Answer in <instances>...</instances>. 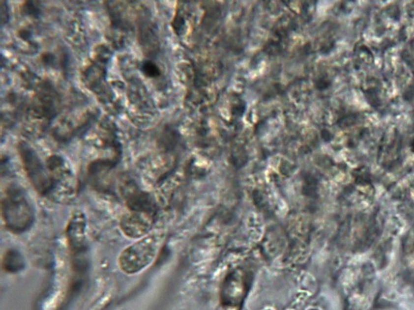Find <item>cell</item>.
<instances>
[{"instance_id": "obj_4", "label": "cell", "mask_w": 414, "mask_h": 310, "mask_svg": "<svg viewBox=\"0 0 414 310\" xmlns=\"http://www.w3.org/2000/svg\"><path fill=\"white\" fill-rule=\"evenodd\" d=\"M154 221L153 214L129 211L121 218L119 227L126 237L132 239H140L149 234Z\"/></svg>"}, {"instance_id": "obj_7", "label": "cell", "mask_w": 414, "mask_h": 310, "mask_svg": "<svg viewBox=\"0 0 414 310\" xmlns=\"http://www.w3.org/2000/svg\"><path fill=\"white\" fill-rule=\"evenodd\" d=\"M2 265L4 271L8 273H17L21 271L25 266L24 258L19 251L10 249L3 255Z\"/></svg>"}, {"instance_id": "obj_9", "label": "cell", "mask_w": 414, "mask_h": 310, "mask_svg": "<svg viewBox=\"0 0 414 310\" xmlns=\"http://www.w3.org/2000/svg\"><path fill=\"white\" fill-rule=\"evenodd\" d=\"M39 2H34V1H26L23 5V12L24 14L29 16H34L37 17L39 14L40 8L39 6L37 5Z\"/></svg>"}, {"instance_id": "obj_8", "label": "cell", "mask_w": 414, "mask_h": 310, "mask_svg": "<svg viewBox=\"0 0 414 310\" xmlns=\"http://www.w3.org/2000/svg\"><path fill=\"white\" fill-rule=\"evenodd\" d=\"M141 70L143 73L145 74V76H148V77L155 78V77L160 76L161 71L159 68L157 67V65L151 60H146L143 63Z\"/></svg>"}, {"instance_id": "obj_11", "label": "cell", "mask_w": 414, "mask_h": 310, "mask_svg": "<svg viewBox=\"0 0 414 310\" xmlns=\"http://www.w3.org/2000/svg\"><path fill=\"white\" fill-rule=\"evenodd\" d=\"M413 146H414V145H413Z\"/></svg>"}, {"instance_id": "obj_2", "label": "cell", "mask_w": 414, "mask_h": 310, "mask_svg": "<svg viewBox=\"0 0 414 310\" xmlns=\"http://www.w3.org/2000/svg\"><path fill=\"white\" fill-rule=\"evenodd\" d=\"M162 239V235L153 232L125 248L118 257L121 271L128 275H134L145 270L154 260Z\"/></svg>"}, {"instance_id": "obj_6", "label": "cell", "mask_w": 414, "mask_h": 310, "mask_svg": "<svg viewBox=\"0 0 414 310\" xmlns=\"http://www.w3.org/2000/svg\"><path fill=\"white\" fill-rule=\"evenodd\" d=\"M114 162L110 160H98L89 165L88 176L95 190L109 193L112 189V180L110 173L113 169Z\"/></svg>"}, {"instance_id": "obj_1", "label": "cell", "mask_w": 414, "mask_h": 310, "mask_svg": "<svg viewBox=\"0 0 414 310\" xmlns=\"http://www.w3.org/2000/svg\"><path fill=\"white\" fill-rule=\"evenodd\" d=\"M1 212L6 227L13 233L26 232L35 220L34 207L21 188L10 186L1 201Z\"/></svg>"}, {"instance_id": "obj_5", "label": "cell", "mask_w": 414, "mask_h": 310, "mask_svg": "<svg viewBox=\"0 0 414 310\" xmlns=\"http://www.w3.org/2000/svg\"><path fill=\"white\" fill-rule=\"evenodd\" d=\"M66 234L71 250L76 254L82 253L87 243V219L83 212H74L66 226Z\"/></svg>"}, {"instance_id": "obj_3", "label": "cell", "mask_w": 414, "mask_h": 310, "mask_svg": "<svg viewBox=\"0 0 414 310\" xmlns=\"http://www.w3.org/2000/svg\"><path fill=\"white\" fill-rule=\"evenodd\" d=\"M23 167L31 185L42 196H50L53 190V180L45 168L36 151L25 141L18 145Z\"/></svg>"}, {"instance_id": "obj_10", "label": "cell", "mask_w": 414, "mask_h": 310, "mask_svg": "<svg viewBox=\"0 0 414 310\" xmlns=\"http://www.w3.org/2000/svg\"><path fill=\"white\" fill-rule=\"evenodd\" d=\"M9 19V10L6 1H1V25L3 26Z\"/></svg>"}]
</instances>
